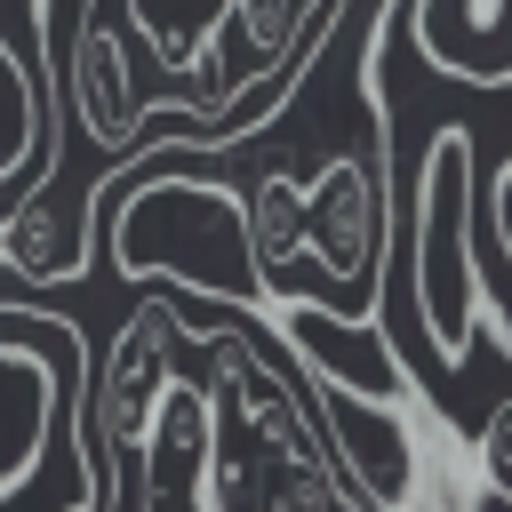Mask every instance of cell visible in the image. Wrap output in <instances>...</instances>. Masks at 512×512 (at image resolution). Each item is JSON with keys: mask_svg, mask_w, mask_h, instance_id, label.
Wrapping results in <instances>:
<instances>
[{"mask_svg": "<svg viewBox=\"0 0 512 512\" xmlns=\"http://www.w3.org/2000/svg\"><path fill=\"white\" fill-rule=\"evenodd\" d=\"M88 208L112 232V264L128 280L200 288L224 304H272L248 248V200L208 184L200 168H112L88 192Z\"/></svg>", "mask_w": 512, "mask_h": 512, "instance_id": "1", "label": "cell"}, {"mask_svg": "<svg viewBox=\"0 0 512 512\" xmlns=\"http://www.w3.org/2000/svg\"><path fill=\"white\" fill-rule=\"evenodd\" d=\"M400 272H408V296H416V320H424V344L440 368L464 376L472 336L512 352V320L480 296V272H472V128H432L416 184H408Z\"/></svg>", "mask_w": 512, "mask_h": 512, "instance_id": "2", "label": "cell"}, {"mask_svg": "<svg viewBox=\"0 0 512 512\" xmlns=\"http://www.w3.org/2000/svg\"><path fill=\"white\" fill-rule=\"evenodd\" d=\"M56 408H72V456H80V416H88V360H80V328L72 312H40L24 304V328L0 336V488H16L40 448Z\"/></svg>", "mask_w": 512, "mask_h": 512, "instance_id": "3", "label": "cell"}, {"mask_svg": "<svg viewBox=\"0 0 512 512\" xmlns=\"http://www.w3.org/2000/svg\"><path fill=\"white\" fill-rule=\"evenodd\" d=\"M264 312H272L280 336L304 352V376H312V384H344V392H360V400H400V392H416V376H408V360L392 352L384 320L352 328V320H328V312L304 304V296H272Z\"/></svg>", "mask_w": 512, "mask_h": 512, "instance_id": "4", "label": "cell"}, {"mask_svg": "<svg viewBox=\"0 0 512 512\" xmlns=\"http://www.w3.org/2000/svg\"><path fill=\"white\" fill-rule=\"evenodd\" d=\"M72 112H80V128H88L96 152H128L136 128L152 120V96H136L128 56H120V32L96 8L72 24Z\"/></svg>", "mask_w": 512, "mask_h": 512, "instance_id": "5", "label": "cell"}, {"mask_svg": "<svg viewBox=\"0 0 512 512\" xmlns=\"http://www.w3.org/2000/svg\"><path fill=\"white\" fill-rule=\"evenodd\" d=\"M248 248H256V272H288L304 264V184L288 168H264L248 184Z\"/></svg>", "mask_w": 512, "mask_h": 512, "instance_id": "6", "label": "cell"}, {"mask_svg": "<svg viewBox=\"0 0 512 512\" xmlns=\"http://www.w3.org/2000/svg\"><path fill=\"white\" fill-rule=\"evenodd\" d=\"M416 512H512L480 472H472V440H440L432 464H424V488H416Z\"/></svg>", "mask_w": 512, "mask_h": 512, "instance_id": "7", "label": "cell"}, {"mask_svg": "<svg viewBox=\"0 0 512 512\" xmlns=\"http://www.w3.org/2000/svg\"><path fill=\"white\" fill-rule=\"evenodd\" d=\"M472 472L512 504V400H496V408L480 416V432H472Z\"/></svg>", "mask_w": 512, "mask_h": 512, "instance_id": "8", "label": "cell"}, {"mask_svg": "<svg viewBox=\"0 0 512 512\" xmlns=\"http://www.w3.org/2000/svg\"><path fill=\"white\" fill-rule=\"evenodd\" d=\"M464 40H488V32H504V0H464Z\"/></svg>", "mask_w": 512, "mask_h": 512, "instance_id": "9", "label": "cell"}, {"mask_svg": "<svg viewBox=\"0 0 512 512\" xmlns=\"http://www.w3.org/2000/svg\"><path fill=\"white\" fill-rule=\"evenodd\" d=\"M344 512H360V504H344Z\"/></svg>", "mask_w": 512, "mask_h": 512, "instance_id": "10", "label": "cell"}]
</instances>
